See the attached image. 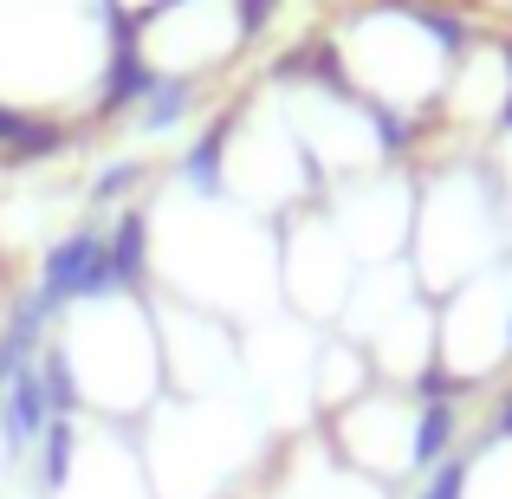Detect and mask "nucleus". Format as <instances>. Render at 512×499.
<instances>
[{
  "label": "nucleus",
  "mask_w": 512,
  "mask_h": 499,
  "mask_svg": "<svg viewBox=\"0 0 512 499\" xmlns=\"http://www.w3.org/2000/svg\"><path fill=\"white\" fill-rule=\"evenodd\" d=\"M143 279V292L163 305L253 325L279 305V234L208 182L175 188L143 214Z\"/></svg>",
  "instance_id": "f257e3e1"
},
{
  "label": "nucleus",
  "mask_w": 512,
  "mask_h": 499,
  "mask_svg": "<svg viewBox=\"0 0 512 499\" xmlns=\"http://www.w3.org/2000/svg\"><path fill=\"white\" fill-rule=\"evenodd\" d=\"M46 499H156L143 448L117 422L65 409L52 422V461H46Z\"/></svg>",
  "instance_id": "20e7f679"
},
{
  "label": "nucleus",
  "mask_w": 512,
  "mask_h": 499,
  "mask_svg": "<svg viewBox=\"0 0 512 499\" xmlns=\"http://www.w3.org/2000/svg\"><path fill=\"white\" fill-rule=\"evenodd\" d=\"M13 467H20V435H13V409L0 396V499H13Z\"/></svg>",
  "instance_id": "39448f33"
},
{
  "label": "nucleus",
  "mask_w": 512,
  "mask_h": 499,
  "mask_svg": "<svg viewBox=\"0 0 512 499\" xmlns=\"http://www.w3.org/2000/svg\"><path fill=\"white\" fill-rule=\"evenodd\" d=\"M52 383L65 389L72 415H98L117 428L143 422L169 396L163 325L150 292L111 273L98 286H78L52 318Z\"/></svg>",
  "instance_id": "f03ea898"
},
{
  "label": "nucleus",
  "mask_w": 512,
  "mask_h": 499,
  "mask_svg": "<svg viewBox=\"0 0 512 499\" xmlns=\"http://www.w3.org/2000/svg\"><path fill=\"white\" fill-rule=\"evenodd\" d=\"M253 26H260L253 0H163L137 26V72L175 91L208 85L253 39Z\"/></svg>",
  "instance_id": "7ed1b4c3"
}]
</instances>
